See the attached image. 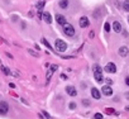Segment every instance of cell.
<instances>
[{"instance_id": "cell-1", "label": "cell", "mask_w": 129, "mask_h": 119, "mask_svg": "<svg viewBox=\"0 0 129 119\" xmlns=\"http://www.w3.org/2000/svg\"><path fill=\"white\" fill-rule=\"evenodd\" d=\"M93 71H94V77H95V80H96L98 82H102L104 77H102V70H101L100 66H99L98 64H95V65L93 66Z\"/></svg>"}, {"instance_id": "cell-2", "label": "cell", "mask_w": 129, "mask_h": 119, "mask_svg": "<svg viewBox=\"0 0 129 119\" xmlns=\"http://www.w3.org/2000/svg\"><path fill=\"white\" fill-rule=\"evenodd\" d=\"M54 47H56V50L58 52H65L66 50H67V44H66V42L65 41H62V39H56Z\"/></svg>"}, {"instance_id": "cell-3", "label": "cell", "mask_w": 129, "mask_h": 119, "mask_svg": "<svg viewBox=\"0 0 129 119\" xmlns=\"http://www.w3.org/2000/svg\"><path fill=\"white\" fill-rule=\"evenodd\" d=\"M63 32H65V34L67 37H73L75 36V28H73L71 24H68V23H66L63 25Z\"/></svg>"}, {"instance_id": "cell-4", "label": "cell", "mask_w": 129, "mask_h": 119, "mask_svg": "<svg viewBox=\"0 0 129 119\" xmlns=\"http://www.w3.org/2000/svg\"><path fill=\"white\" fill-rule=\"evenodd\" d=\"M8 110H9L8 103H6V101H1V103H0V114L5 115L6 113H8Z\"/></svg>"}, {"instance_id": "cell-5", "label": "cell", "mask_w": 129, "mask_h": 119, "mask_svg": "<svg viewBox=\"0 0 129 119\" xmlns=\"http://www.w3.org/2000/svg\"><path fill=\"white\" fill-rule=\"evenodd\" d=\"M105 71H106V72H109V73H115V72H116V67H115V65H114L113 62H109V64L105 66Z\"/></svg>"}, {"instance_id": "cell-6", "label": "cell", "mask_w": 129, "mask_h": 119, "mask_svg": "<svg viewBox=\"0 0 129 119\" xmlns=\"http://www.w3.org/2000/svg\"><path fill=\"white\" fill-rule=\"evenodd\" d=\"M79 24H80L81 28H86V27H89L90 22H89V19H87L86 17H81L80 20H79Z\"/></svg>"}, {"instance_id": "cell-7", "label": "cell", "mask_w": 129, "mask_h": 119, "mask_svg": "<svg viewBox=\"0 0 129 119\" xmlns=\"http://www.w3.org/2000/svg\"><path fill=\"white\" fill-rule=\"evenodd\" d=\"M101 91H102V94L106 95V96H111V95H113V89L110 87L109 85H105V86H102Z\"/></svg>"}, {"instance_id": "cell-8", "label": "cell", "mask_w": 129, "mask_h": 119, "mask_svg": "<svg viewBox=\"0 0 129 119\" xmlns=\"http://www.w3.org/2000/svg\"><path fill=\"white\" fill-rule=\"evenodd\" d=\"M118 52H119V55L121 56V57H127V56L129 55V50H128V47H125V46L120 47Z\"/></svg>"}, {"instance_id": "cell-9", "label": "cell", "mask_w": 129, "mask_h": 119, "mask_svg": "<svg viewBox=\"0 0 129 119\" xmlns=\"http://www.w3.org/2000/svg\"><path fill=\"white\" fill-rule=\"evenodd\" d=\"M66 92H67L70 96H76L77 95V91H76V89L73 86H67L66 87Z\"/></svg>"}, {"instance_id": "cell-10", "label": "cell", "mask_w": 129, "mask_h": 119, "mask_svg": "<svg viewBox=\"0 0 129 119\" xmlns=\"http://www.w3.org/2000/svg\"><path fill=\"white\" fill-rule=\"evenodd\" d=\"M56 20H57V23L60 24V25H65V24H66L65 17L61 15V14H57V15H56Z\"/></svg>"}, {"instance_id": "cell-11", "label": "cell", "mask_w": 129, "mask_h": 119, "mask_svg": "<svg viewBox=\"0 0 129 119\" xmlns=\"http://www.w3.org/2000/svg\"><path fill=\"white\" fill-rule=\"evenodd\" d=\"M43 20H44L47 24H51V23H52V17H51V14L47 13V12L43 13Z\"/></svg>"}, {"instance_id": "cell-12", "label": "cell", "mask_w": 129, "mask_h": 119, "mask_svg": "<svg viewBox=\"0 0 129 119\" xmlns=\"http://www.w3.org/2000/svg\"><path fill=\"white\" fill-rule=\"evenodd\" d=\"M91 95H93L94 99H100V91H99L96 87H93V89H91Z\"/></svg>"}, {"instance_id": "cell-13", "label": "cell", "mask_w": 129, "mask_h": 119, "mask_svg": "<svg viewBox=\"0 0 129 119\" xmlns=\"http://www.w3.org/2000/svg\"><path fill=\"white\" fill-rule=\"evenodd\" d=\"M113 28H114V31H115L116 33H120V31H121V25H120L119 22H114V23H113Z\"/></svg>"}, {"instance_id": "cell-14", "label": "cell", "mask_w": 129, "mask_h": 119, "mask_svg": "<svg viewBox=\"0 0 129 119\" xmlns=\"http://www.w3.org/2000/svg\"><path fill=\"white\" fill-rule=\"evenodd\" d=\"M60 6L62 9H66L68 6V0H60Z\"/></svg>"}, {"instance_id": "cell-15", "label": "cell", "mask_w": 129, "mask_h": 119, "mask_svg": "<svg viewBox=\"0 0 129 119\" xmlns=\"http://www.w3.org/2000/svg\"><path fill=\"white\" fill-rule=\"evenodd\" d=\"M44 4H46L44 0H39V1L37 3V9H38V10H42L43 6H44Z\"/></svg>"}, {"instance_id": "cell-16", "label": "cell", "mask_w": 129, "mask_h": 119, "mask_svg": "<svg viewBox=\"0 0 129 119\" xmlns=\"http://www.w3.org/2000/svg\"><path fill=\"white\" fill-rule=\"evenodd\" d=\"M42 43L44 44V46H46L47 48H49V51H52V47H51V44H49L48 42H47V39H46V38H42Z\"/></svg>"}, {"instance_id": "cell-17", "label": "cell", "mask_w": 129, "mask_h": 119, "mask_svg": "<svg viewBox=\"0 0 129 119\" xmlns=\"http://www.w3.org/2000/svg\"><path fill=\"white\" fill-rule=\"evenodd\" d=\"M123 8H124V10H125V12H129V0H127V1H124Z\"/></svg>"}, {"instance_id": "cell-18", "label": "cell", "mask_w": 129, "mask_h": 119, "mask_svg": "<svg viewBox=\"0 0 129 119\" xmlns=\"http://www.w3.org/2000/svg\"><path fill=\"white\" fill-rule=\"evenodd\" d=\"M1 71L5 73V75H10V71H9V69L8 67H5V66H1Z\"/></svg>"}, {"instance_id": "cell-19", "label": "cell", "mask_w": 129, "mask_h": 119, "mask_svg": "<svg viewBox=\"0 0 129 119\" xmlns=\"http://www.w3.org/2000/svg\"><path fill=\"white\" fill-rule=\"evenodd\" d=\"M104 29H105V32H110V24L109 23H105L104 24Z\"/></svg>"}, {"instance_id": "cell-20", "label": "cell", "mask_w": 129, "mask_h": 119, "mask_svg": "<svg viewBox=\"0 0 129 119\" xmlns=\"http://www.w3.org/2000/svg\"><path fill=\"white\" fill-rule=\"evenodd\" d=\"M28 52H29L32 56H34V57H38V53H37V52H34L33 50H28Z\"/></svg>"}, {"instance_id": "cell-21", "label": "cell", "mask_w": 129, "mask_h": 119, "mask_svg": "<svg viewBox=\"0 0 129 119\" xmlns=\"http://www.w3.org/2000/svg\"><path fill=\"white\" fill-rule=\"evenodd\" d=\"M52 73H53V71H52V70L49 69V71L47 72V80H49V79H51V76H52Z\"/></svg>"}, {"instance_id": "cell-22", "label": "cell", "mask_w": 129, "mask_h": 119, "mask_svg": "<svg viewBox=\"0 0 129 119\" xmlns=\"http://www.w3.org/2000/svg\"><path fill=\"white\" fill-rule=\"evenodd\" d=\"M82 104H84L85 106H89L90 105V101H89V100H82Z\"/></svg>"}, {"instance_id": "cell-23", "label": "cell", "mask_w": 129, "mask_h": 119, "mask_svg": "<svg viewBox=\"0 0 129 119\" xmlns=\"http://www.w3.org/2000/svg\"><path fill=\"white\" fill-rule=\"evenodd\" d=\"M95 119H102V115L100 113H96L95 114Z\"/></svg>"}, {"instance_id": "cell-24", "label": "cell", "mask_w": 129, "mask_h": 119, "mask_svg": "<svg viewBox=\"0 0 129 119\" xmlns=\"http://www.w3.org/2000/svg\"><path fill=\"white\" fill-rule=\"evenodd\" d=\"M58 69V66L57 65H52V66H51V70H52V71L54 72V71H56V70Z\"/></svg>"}, {"instance_id": "cell-25", "label": "cell", "mask_w": 129, "mask_h": 119, "mask_svg": "<svg viewBox=\"0 0 129 119\" xmlns=\"http://www.w3.org/2000/svg\"><path fill=\"white\" fill-rule=\"evenodd\" d=\"M105 111H106L108 114H113V113H115V111H114V109H109V108H108V109H106Z\"/></svg>"}, {"instance_id": "cell-26", "label": "cell", "mask_w": 129, "mask_h": 119, "mask_svg": "<svg viewBox=\"0 0 129 119\" xmlns=\"http://www.w3.org/2000/svg\"><path fill=\"white\" fill-rule=\"evenodd\" d=\"M75 108H76V104H75V103H71V104H70V109H75Z\"/></svg>"}, {"instance_id": "cell-27", "label": "cell", "mask_w": 129, "mask_h": 119, "mask_svg": "<svg viewBox=\"0 0 129 119\" xmlns=\"http://www.w3.org/2000/svg\"><path fill=\"white\" fill-rule=\"evenodd\" d=\"M43 114H44L46 117H47V119H52V118H51V115H49L48 113H47V111H43Z\"/></svg>"}, {"instance_id": "cell-28", "label": "cell", "mask_w": 129, "mask_h": 119, "mask_svg": "<svg viewBox=\"0 0 129 119\" xmlns=\"http://www.w3.org/2000/svg\"><path fill=\"white\" fill-rule=\"evenodd\" d=\"M106 82H108L109 85H111V84H113V81H111V80H110V79H106Z\"/></svg>"}, {"instance_id": "cell-29", "label": "cell", "mask_w": 129, "mask_h": 119, "mask_svg": "<svg viewBox=\"0 0 129 119\" xmlns=\"http://www.w3.org/2000/svg\"><path fill=\"white\" fill-rule=\"evenodd\" d=\"M125 84H127L128 86H129V77H127V79H125Z\"/></svg>"}, {"instance_id": "cell-30", "label": "cell", "mask_w": 129, "mask_h": 119, "mask_svg": "<svg viewBox=\"0 0 129 119\" xmlns=\"http://www.w3.org/2000/svg\"><path fill=\"white\" fill-rule=\"evenodd\" d=\"M89 36H90V38H93V37H94V32H90Z\"/></svg>"}, {"instance_id": "cell-31", "label": "cell", "mask_w": 129, "mask_h": 119, "mask_svg": "<svg viewBox=\"0 0 129 119\" xmlns=\"http://www.w3.org/2000/svg\"><path fill=\"white\" fill-rule=\"evenodd\" d=\"M9 86L12 87V89H14V87H15V85H14V84H9Z\"/></svg>"}, {"instance_id": "cell-32", "label": "cell", "mask_w": 129, "mask_h": 119, "mask_svg": "<svg viewBox=\"0 0 129 119\" xmlns=\"http://www.w3.org/2000/svg\"><path fill=\"white\" fill-rule=\"evenodd\" d=\"M125 96H127V98L129 99V92H127V94H125Z\"/></svg>"}, {"instance_id": "cell-33", "label": "cell", "mask_w": 129, "mask_h": 119, "mask_svg": "<svg viewBox=\"0 0 129 119\" xmlns=\"http://www.w3.org/2000/svg\"><path fill=\"white\" fill-rule=\"evenodd\" d=\"M125 109H127V110H128V111H129V106H127V108H125Z\"/></svg>"}, {"instance_id": "cell-34", "label": "cell", "mask_w": 129, "mask_h": 119, "mask_svg": "<svg viewBox=\"0 0 129 119\" xmlns=\"http://www.w3.org/2000/svg\"><path fill=\"white\" fill-rule=\"evenodd\" d=\"M128 22H129V18H128Z\"/></svg>"}]
</instances>
